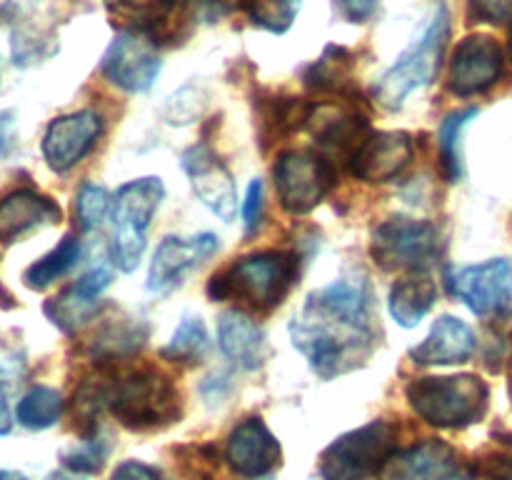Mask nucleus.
<instances>
[{
    "instance_id": "nucleus-17",
    "label": "nucleus",
    "mask_w": 512,
    "mask_h": 480,
    "mask_svg": "<svg viewBox=\"0 0 512 480\" xmlns=\"http://www.w3.org/2000/svg\"><path fill=\"white\" fill-rule=\"evenodd\" d=\"M280 443L273 433L268 430V425L260 418H248L233 430L228 440V450H225V458L228 465L238 475L245 478H260V475H268L270 470L278 468L280 463Z\"/></svg>"
},
{
    "instance_id": "nucleus-40",
    "label": "nucleus",
    "mask_w": 512,
    "mask_h": 480,
    "mask_svg": "<svg viewBox=\"0 0 512 480\" xmlns=\"http://www.w3.org/2000/svg\"><path fill=\"white\" fill-rule=\"evenodd\" d=\"M10 125H13V120H10V113H0V155L8 153L10 143H13V135H10Z\"/></svg>"
},
{
    "instance_id": "nucleus-41",
    "label": "nucleus",
    "mask_w": 512,
    "mask_h": 480,
    "mask_svg": "<svg viewBox=\"0 0 512 480\" xmlns=\"http://www.w3.org/2000/svg\"><path fill=\"white\" fill-rule=\"evenodd\" d=\"M10 425H13V420H10L8 398H5V390L0 388V435L10 433Z\"/></svg>"
},
{
    "instance_id": "nucleus-24",
    "label": "nucleus",
    "mask_w": 512,
    "mask_h": 480,
    "mask_svg": "<svg viewBox=\"0 0 512 480\" xmlns=\"http://www.w3.org/2000/svg\"><path fill=\"white\" fill-rule=\"evenodd\" d=\"M435 298H438V288H435L433 278L423 273L408 275V278L398 280L390 290V315L400 328H415L430 313Z\"/></svg>"
},
{
    "instance_id": "nucleus-12",
    "label": "nucleus",
    "mask_w": 512,
    "mask_h": 480,
    "mask_svg": "<svg viewBox=\"0 0 512 480\" xmlns=\"http://www.w3.org/2000/svg\"><path fill=\"white\" fill-rule=\"evenodd\" d=\"M413 160V140L403 130H375L350 153V173L363 183H388Z\"/></svg>"
},
{
    "instance_id": "nucleus-28",
    "label": "nucleus",
    "mask_w": 512,
    "mask_h": 480,
    "mask_svg": "<svg viewBox=\"0 0 512 480\" xmlns=\"http://www.w3.org/2000/svg\"><path fill=\"white\" fill-rule=\"evenodd\" d=\"M208 348L210 340L203 320L198 315H185L178 328H175L163 355L170 360H180V363H198V360L205 358Z\"/></svg>"
},
{
    "instance_id": "nucleus-5",
    "label": "nucleus",
    "mask_w": 512,
    "mask_h": 480,
    "mask_svg": "<svg viewBox=\"0 0 512 480\" xmlns=\"http://www.w3.org/2000/svg\"><path fill=\"white\" fill-rule=\"evenodd\" d=\"M448 33V10L440 5L435 18L430 20V25L425 28V33L420 35V38L395 60L393 68H390L388 73L380 75V80L375 83L373 95L375 100H378V105H383L385 110H400L403 108L405 98H408L413 90L425 88V85L433 83V78L438 75Z\"/></svg>"
},
{
    "instance_id": "nucleus-38",
    "label": "nucleus",
    "mask_w": 512,
    "mask_h": 480,
    "mask_svg": "<svg viewBox=\"0 0 512 480\" xmlns=\"http://www.w3.org/2000/svg\"><path fill=\"white\" fill-rule=\"evenodd\" d=\"M375 5H378V0H338L340 13L353 23H365L375 13Z\"/></svg>"
},
{
    "instance_id": "nucleus-44",
    "label": "nucleus",
    "mask_w": 512,
    "mask_h": 480,
    "mask_svg": "<svg viewBox=\"0 0 512 480\" xmlns=\"http://www.w3.org/2000/svg\"><path fill=\"white\" fill-rule=\"evenodd\" d=\"M0 480H28V478L20 473H15V470H0Z\"/></svg>"
},
{
    "instance_id": "nucleus-14",
    "label": "nucleus",
    "mask_w": 512,
    "mask_h": 480,
    "mask_svg": "<svg viewBox=\"0 0 512 480\" xmlns=\"http://www.w3.org/2000/svg\"><path fill=\"white\" fill-rule=\"evenodd\" d=\"M503 73V50L490 35L460 40L450 60V90L455 95H478L495 85Z\"/></svg>"
},
{
    "instance_id": "nucleus-27",
    "label": "nucleus",
    "mask_w": 512,
    "mask_h": 480,
    "mask_svg": "<svg viewBox=\"0 0 512 480\" xmlns=\"http://www.w3.org/2000/svg\"><path fill=\"white\" fill-rule=\"evenodd\" d=\"M60 415H63V398H60L58 390L48 388V385L30 388L15 408L18 423L30 430L50 428V425L58 423Z\"/></svg>"
},
{
    "instance_id": "nucleus-11",
    "label": "nucleus",
    "mask_w": 512,
    "mask_h": 480,
    "mask_svg": "<svg viewBox=\"0 0 512 480\" xmlns=\"http://www.w3.org/2000/svg\"><path fill=\"white\" fill-rule=\"evenodd\" d=\"M160 65L163 63L153 40L133 30H123L105 50L100 70L118 88L128 93H145L160 75Z\"/></svg>"
},
{
    "instance_id": "nucleus-22",
    "label": "nucleus",
    "mask_w": 512,
    "mask_h": 480,
    "mask_svg": "<svg viewBox=\"0 0 512 480\" xmlns=\"http://www.w3.org/2000/svg\"><path fill=\"white\" fill-rule=\"evenodd\" d=\"M475 350V333L453 315L435 320L428 338L410 350V358L418 365H455L465 363Z\"/></svg>"
},
{
    "instance_id": "nucleus-3",
    "label": "nucleus",
    "mask_w": 512,
    "mask_h": 480,
    "mask_svg": "<svg viewBox=\"0 0 512 480\" xmlns=\"http://www.w3.org/2000/svg\"><path fill=\"white\" fill-rule=\"evenodd\" d=\"M405 393L410 408L435 428H463L478 423L488 408V388L478 375L418 378Z\"/></svg>"
},
{
    "instance_id": "nucleus-35",
    "label": "nucleus",
    "mask_w": 512,
    "mask_h": 480,
    "mask_svg": "<svg viewBox=\"0 0 512 480\" xmlns=\"http://www.w3.org/2000/svg\"><path fill=\"white\" fill-rule=\"evenodd\" d=\"M470 15L480 23H505L512 18V0H470Z\"/></svg>"
},
{
    "instance_id": "nucleus-43",
    "label": "nucleus",
    "mask_w": 512,
    "mask_h": 480,
    "mask_svg": "<svg viewBox=\"0 0 512 480\" xmlns=\"http://www.w3.org/2000/svg\"><path fill=\"white\" fill-rule=\"evenodd\" d=\"M45 480H80V478L75 473H70V470H58V473H50Z\"/></svg>"
},
{
    "instance_id": "nucleus-32",
    "label": "nucleus",
    "mask_w": 512,
    "mask_h": 480,
    "mask_svg": "<svg viewBox=\"0 0 512 480\" xmlns=\"http://www.w3.org/2000/svg\"><path fill=\"white\" fill-rule=\"evenodd\" d=\"M110 210V195L103 185L85 183L78 190V198H75V215H78V223L83 230H93L103 223V218Z\"/></svg>"
},
{
    "instance_id": "nucleus-8",
    "label": "nucleus",
    "mask_w": 512,
    "mask_h": 480,
    "mask_svg": "<svg viewBox=\"0 0 512 480\" xmlns=\"http://www.w3.org/2000/svg\"><path fill=\"white\" fill-rule=\"evenodd\" d=\"M370 255L383 270L423 273L440 255V230L428 220L390 218L373 230Z\"/></svg>"
},
{
    "instance_id": "nucleus-7",
    "label": "nucleus",
    "mask_w": 512,
    "mask_h": 480,
    "mask_svg": "<svg viewBox=\"0 0 512 480\" xmlns=\"http://www.w3.org/2000/svg\"><path fill=\"white\" fill-rule=\"evenodd\" d=\"M395 443V428L385 420L340 435L320 455L323 480H370Z\"/></svg>"
},
{
    "instance_id": "nucleus-16",
    "label": "nucleus",
    "mask_w": 512,
    "mask_h": 480,
    "mask_svg": "<svg viewBox=\"0 0 512 480\" xmlns=\"http://www.w3.org/2000/svg\"><path fill=\"white\" fill-rule=\"evenodd\" d=\"M218 235L213 233H200L195 238H165L163 243L158 245L153 255V263H150L148 273V290L150 293L165 295L180 283L185 273H188L193 265L203 263L205 258L218 250Z\"/></svg>"
},
{
    "instance_id": "nucleus-47",
    "label": "nucleus",
    "mask_w": 512,
    "mask_h": 480,
    "mask_svg": "<svg viewBox=\"0 0 512 480\" xmlns=\"http://www.w3.org/2000/svg\"><path fill=\"white\" fill-rule=\"evenodd\" d=\"M510 55H512V33H510Z\"/></svg>"
},
{
    "instance_id": "nucleus-42",
    "label": "nucleus",
    "mask_w": 512,
    "mask_h": 480,
    "mask_svg": "<svg viewBox=\"0 0 512 480\" xmlns=\"http://www.w3.org/2000/svg\"><path fill=\"white\" fill-rule=\"evenodd\" d=\"M440 480H475V475L470 473V470H450L448 475H443Z\"/></svg>"
},
{
    "instance_id": "nucleus-39",
    "label": "nucleus",
    "mask_w": 512,
    "mask_h": 480,
    "mask_svg": "<svg viewBox=\"0 0 512 480\" xmlns=\"http://www.w3.org/2000/svg\"><path fill=\"white\" fill-rule=\"evenodd\" d=\"M483 480H512V455H495L483 465Z\"/></svg>"
},
{
    "instance_id": "nucleus-21",
    "label": "nucleus",
    "mask_w": 512,
    "mask_h": 480,
    "mask_svg": "<svg viewBox=\"0 0 512 480\" xmlns=\"http://www.w3.org/2000/svg\"><path fill=\"white\" fill-rule=\"evenodd\" d=\"M60 220V208L55 200L35 193V190H15L0 200V240L15 243L40 225H53Z\"/></svg>"
},
{
    "instance_id": "nucleus-19",
    "label": "nucleus",
    "mask_w": 512,
    "mask_h": 480,
    "mask_svg": "<svg viewBox=\"0 0 512 480\" xmlns=\"http://www.w3.org/2000/svg\"><path fill=\"white\" fill-rule=\"evenodd\" d=\"M113 283V273L103 265L93 268L90 273H85L83 278L75 285L65 288L63 293L55 295L53 300L45 303V315L50 318V323L58 325L63 333H75L78 328H83L90 318H93L95 308H98V298L108 285Z\"/></svg>"
},
{
    "instance_id": "nucleus-26",
    "label": "nucleus",
    "mask_w": 512,
    "mask_h": 480,
    "mask_svg": "<svg viewBox=\"0 0 512 480\" xmlns=\"http://www.w3.org/2000/svg\"><path fill=\"white\" fill-rule=\"evenodd\" d=\"M80 260V240L75 235H65L55 250H50L48 255H43L40 260H35L28 270L23 273L25 285L30 290H45L48 285H53L55 280L63 278L70 268H75V263Z\"/></svg>"
},
{
    "instance_id": "nucleus-2",
    "label": "nucleus",
    "mask_w": 512,
    "mask_h": 480,
    "mask_svg": "<svg viewBox=\"0 0 512 480\" xmlns=\"http://www.w3.org/2000/svg\"><path fill=\"white\" fill-rule=\"evenodd\" d=\"M298 275V260L283 250H263L240 258L228 273L215 275L208 285L213 300L243 298L255 308H273L288 295Z\"/></svg>"
},
{
    "instance_id": "nucleus-10",
    "label": "nucleus",
    "mask_w": 512,
    "mask_h": 480,
    "mask_svg": "<svg viewBox=\"0 0 512 480\" xmlns=\"http://www.w3.org/2000/svg\"><path fill=\"white\" fill-rule=\"evenodd\" d=\"M450 293L475 315L498 318L512 313V260H488L483 265L450 270Z\"/></svg>"
},
{
    "instance_id": "nucleus-13",
    "label": "nucleus",
    "mask_w": 512,
    "mask_h": 480,
    "mask_svg": "<svg viewBox=\"0 0 512 480\" xmlns=\"http://www.w3.org/2000/svg\"><path fill=\"white\" fill-rule=\"evenodd\" d=\"M183 170L188 173L193 193L198 195L200 203L218 215L223 223L235 218L238 208V193H235V180L230 170L225 168L223 160L208 148V145H195V148L183 153Z\"/></svg>"
},
{
    "instance_id": "nucleus-15",
    "label": "nucleus",
    "mask_w": 512,
    "mask_h": 480,
    "mask_svg": "<svg viewBox=\"0 0 512 480\" xmlns=\"http://www.w3.org/2000/svg\"><path fill=\"white\" fill-rule=\"evenodd\" d=\"M103 130V120L93 110H80V113L63 115L53 120L45 130L43 155L55 173H65L75 163L88 155Z\"/></svg>"
},
{
    "instance_id": "nucleus-23",
    "label": "nucleus",
    "mask_w": 512,
    "mask_h": 480,
    "mask_svg": "<svg viewBox=\"0 0 512 480\" xmlns=\"http://www.w3.org/2000/svg\"><path fill=\"white\" fill-rule=\"evenodd\" d=\"M218 345L225 358L253 370L265 358V333L243 310H225L218 320Z\"/></svg>"
},
{
    "instance_id": "nucleus-29",
    "label": "nucleus",
    "mask_w": 512,
    "mask_h": 480,
    "mask_svg": "<svg viewBox=\"0 0 512 480\" xmlns=\"http://www.w3.org/2000/svg\"><path fill=\"white\" fill-rule=\"evenodd\" d=\"M350 68H353V58H350L348 50L330 45L323 53V58L308 68L305 83L315 90H330V93H335V90H343L348 85Z\"/></svg>"
},
{
    "instance_id": "nucleus-36",
    "label": "nucleus",
    "mask_w": 512,
    "mask_h": 480,
    "mask_svg": "<svg viewBox=\"0 0 512 480\" xmlns=\"http://www.w3.org/2000/svg\"><path fill=\"white\" fill-rule=\"evenodd\" d=\"M260 213H263V183H260V180H250L248 195H245L243 205L245 233H253V230L258 228Z\"/></svg>"
},
{
    "instance_id": "nucleus-46",
    "label": "nucleus",
    "mask_w": 512,
    "mask_h": 480,
    "mask_svg": "<svg viewBox=\"0 0 512 480\" xmlns=\"http://www.w3.org/2000/svg\"><path fill=\"white\" fill-rule=\"evenodd\" d=\"M115 3V0H105V5H113Z\"/></svg>"
},
{
    "instance_id": "nucleus-1",
    "label": "nucleus",
    "mask_w": 512,
    "mask_h": 480,
    "mask_svg": "<svg viewBox=\"0 0 512 480\" xmlns=\"http://www.w3.org/2000/svg\"><path fill=\"white\" fill-rule=\"evenodd\" d=\"M290 338L320 378L360 368L375 345L368 283L340 278L310 293L303 310L290 320Z\"/></svg>"
},
{
    "instance_id": "nucleus-18",
    "label": "nucleus",
    "mask_w": 512,
    "mask_h": 480,
    "mask_svg": "<svg viewBox=\"0 0 512 480\" xmlns=\"http://www.w3.org/2000/svg\"><path fill=\"white\" fill-rule=\"evenodd\" d=\"M455 468V450L443 440H423L405 450H390L378 480H440Z\"/></svg>"
},
{
    "instance_id": "nucleus-45",
    "label": "nucleus",
    "mask_w": 512,
    "mask_h": 480,
    "mask_svg": "<svg viewBox=\"0 0 512 480\" xmlns=\"http://www.w3.org/2000/svg\"><path fill=\"white\" fill-rule=\"evenodd\" d=\"M508 385H510V398H512V360H510V368H508Z\"/></svg>"
},
{
    "instance_id": "nucleus-37",
    "label": "nucleus",
    "mask_w": 512,
    "mask_h": 480,
    "mask_svg": "<svg viewBox=\"0 0 512 480\" xmlns=\"http://www.w3.org/2000/svg\"><path fill=\"white\" fill-rule=\"evenodd\" d=\"M110 480H163L160 473L150 465L140 463V460H125L115 468V473L110 475Z\"/></svg>"
},
{
    "instance_id": "nucleus-20",
    "label": "nucleus",
    "mask_w": 512,
    "mask_h": 480,
    "mask_svg": "<svg viewBox=\"0 0 512 480\" xmlns=\"http://www.w3.org/2000/svg\"><path fill=\"white\" fill-rule=\"evenodd\" d=\"M305 128L325 148L353 150L368 133V120L345 103H315L310 105Z\"/></svg>"
},
{
    "instance_id": "nucleus-9",
    "label": "nucleus",
    "mask_w": 512,
    "mask_h": 480,
    "mask_svg": "<svg viewBox=\"0 0 512 480\" xmlns=\"http://www.w3.org/2000/svg\"><path fill=\"white\" fill-rule=\"evenodd\" d=\"M278 200L288 213H310L328 195L333 185V170L328 160L310 150H288L275 160L273 168Z\"/></svg>"
},
{
    "instance_id": "nucleus-33",
    "label": "nucleus",
    "mask_w": 512,
    "mask_h": 480,
    "mask_svg": "<svg viewBox=\"0 0 512 480\" xmlns=\"http://www.w3.org/2000/svg\"><path fill=\"white\" fill-rule=\"evenodd\" d=\"M205 105H208V98H205L203 90L188 85V88H180L178 93L168 98V103H165V120L170 125H188L203 115Z\"/></svg>"
},
{
    "instance_id": "nucleus-31",
    "label": "nucleus",
    "mask_w": 512,
    "mask_h": 480,
    "mask_svg": "<svg viewBox=\"0 0 512 480\" xmlns=\"http://www.w3.org/2000/svg\"><path fill=\"white\" fill-rule=\"evenodd\" d=\"M250 20L270 33H285L295 23L300 0H243Z\"/></svg>"
},
{
    "instance_id": "nucleus-30",
    "label": "nucleus",
    "mask_w": 512,
    "mask_h": 480,
    "mask_svg": "<svg viewBox=\"0 0 512 480\" xmlns=\"http://www.w3.org/2000/svg\"><path fill=\"white\" fill-rule=\"evenodd\" d=\"M478 115V108H465L458 113H450L440 125V163L443 173L450 183L460 180L463 175V160H460V133L465 125Z\"/></svg>"
},
{
    "instance_id": "nucleus-34",
    "label": "nucleus",
    "mask_w": 512,
    "mask_h": 480,
    "mask_svg": "<svg viewBox=\"0 0 512 480\" xmlns=\"http://www.w3.org/2000/svg\"><path fill=\"white\" fill-rule=\"evenodd\" d=\"M108 458V445L100 438H88L85 443L73 445L63 453L65 468L73 473H98Z\"/></svg>"
},
{
    "instance_id": "nucleus-4",
    "label": "nucleus",
    "mask_w": 512,
    "mask_h": 480,
    "mask_svg": "<svg viewBox=\"0 0 512 480\" xmlns=\"http://www.w3.org/2000/svg\"><path fill=\"white\" fill-rule=\"evenodd\" d=\"M105 403L110 413L130 430H153L173 423L180 415V395L168 375L155 368L135 370L115 380Z\"/></svg>"
},
{
    "instance_id": "nucleus-25",
    "label": "nucleus",
    "mask_w": 512,
    "mask_h": 480,
    "mask_svg": "<svg viewBox=\"0 0 512 480\" xmlns=\"http://www.w3.org/2000/svg\"><path fill=\"white\" fill-rule=\"evenodd\" d=\"M178 0H115L110 8L120 20L130 25L133 33L153 40L173 18Z\"/></svg>"
},
{
    "instance_id": "nucleus-6",
    "label": "nucleus",
    "mask_w": 512,
    "mask_h": 480,
    "mask_svg": "<svg viewBox=\"0 0 512 480\" xmlns=\"http://www.w3.org/2000/svg\"><path fill=\"white\" fill-rule=\"evenodd\" d=\"M165 195V185L160 178H138L125 183L115 193L113 200V243L110 255L113 263L123 273H133L138 268L145 250V233Z\"/></svg>"
}]
</instances>
